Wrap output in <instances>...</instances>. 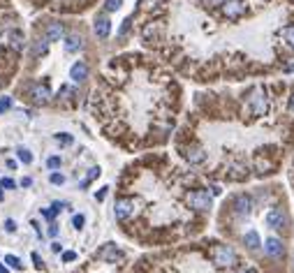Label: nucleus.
Listing matches in <instances>:
<instances>
[{
	"instance_id": "dca6fc26",
	"label": "nucleus",
	"mask_w": 294,
	"mask_h": 273,
	"mask_svg": "<svg viewBox=\"0 0 294 273\" xmlns=\"http://www.w3.org/2000/svg\"><path fill=\"white\" fill-rule=\"evenodd\" d=\"M185 158H188L190 164H202L204 160H206V153H204L202 148H190V151L185 153Z\"/></svg>"
},
{
	"instance_id": "a878e982",
	"label": "nucleus",
	"mask_w": 294,
	"mask_h": 273,
	"mask_svg": "<svg viewBox=\"0 0 294 273\" xmlns=\"http://www.w3.org/2000/svg\"><path fill=\"white\" fill-rule=\"evenodd\" d=\"M120 3H123V0H107V12H116V10H120Z\"/></svg>"
},
{
	"instance_id": "2eb2a0df",
	"label": "nucleus",
	"mask_w": 294,
	"mask_h": 273,
	"mask_svg": "<svg viewBox=\"0 0 294 273\" xmlns=\"http://www.w3.org/2000/svg\"><path fill=\"white\" fill-rule=\"evenodd\" d=\"M81 47H83V39L79 37V35H70V37L65 39V51H67V54H76Z\"/></svg>"
},
{
	"instance_id": "c85d7f7f",
	"label": "nucleus",
	"mask_w": 294,
	"mask_h": 273,
	"mask_svg": "<svg viewBox=\"0 0 294 273\" xmlns=\"http://www.w3.org/2000/svg\"><path fill=\"white\" fill-rule=\"evenodd\" d=\"M5 232L7 234H14L17 232V222L14 220H5Z\"/></svg>"
},
{
	"instance_id": "4be33fe9",
	"label": "nucleus",
	"mask_w": 294,
	"mask_h": 273,
	"mask_svg": "<svg viewBox=\"0 0 294 273\" xmlns=\"http://www.w3.org/2000/svg\"><path fill=\"white\" fill-rule=\"evenodd\" d=\"M49 180H51V183H54V186H63V183H65V176H63V174H58V171H54V174L49 176Z\"/></svg>"
},
{
	"instance_id": "423d86ee",
	"label": "nucleus",
	"mask_w": 294,
	"mask_h": 273,
	"mask_svg": "<svg viewBox=\"0 0 294 273\" xmlns=\"http://www.w3.org/2000/svg\"><path fill=\"white\" fill-rule=\"evenodd\" d=\"M28 93H30L33 102H37V104H47L51 100V90H49V86H44V83H33V86L28 88Z\"/></svg>"
},
{
	"instance_id": "79ce46f5",
	"label": "nucleus",
	"mask_w": 294,
	"mask_h": 273,
	"mask_svg": "<svg viewBox=\"0 0 294 273\" xmlns=\"http://www.w3.org/2000/svg\"><path fill=\"white\" fill-rule=\"evenodd\" d=\"M239 273H255V271H239Z\"/></svg>"
},
{
	"instance_id": "6e6552de",
	"label": "nucleus",
	"mask_w": 294,
	"mask_h": 273,
	"mask_svg": "<svg viewBox=\"0 0 294 273\" xmlns=\"http://www.w3.org/2000/svg\"><path fill=\"white\" fill-rule=\"evenodd\" d=\"M285 222H287V215L283 208H271L267 213V224L271 230H285Z\"/></svg>"
},
{
	"instance_id": "c9c22d12",
	"label": "nucleus",
	"mask_w": 294,
	"mask_h": 273,
	"mask_svg": "<svg viewBox=\"0 0 294 273\" xmlns=\"http://www.w3.org/2000/svg\"><path fill=\"white\" fill-rule=\"evenodd\" d=\"M204 5L206 7H213V5H220V3H223V0H202Z\"/></svg>"
},
{
	"instance_id": "9b49d317",
	"label": "nucleus",
	"mask_w": 294,
	"mask_h": 273,
	"mask_svg": "<svg viewBox=\"0 0 294 273\" xmlns=\"http://www.w3.org/2000/svg\"><path fill=\"white\" fill-rule=\"evenodd\" d=\"M93 28H95V35H98L100 39H107V37H109V33H111V21L107 17H98Z\"/></svg>"
},
{
	"instance_id": "a211bd4d",
	"label": "nucleus",
	"mask_w": 294,
	"mask_h": 273,
	"mask_svg": "<svg viewBox=\"0 0 294 273\" xmlns=\"http://www.w3.org/2000/svg\"><path fill=\"white\" fill-rule=\"evenodd\" d=\"M5 264H10L12 268H17V271H21L23 268V264H21V259H19L17 255H5V259H3Z\"/></svg>"
},
{
	"instance_id": "2f4dec72",
	"label": "nucleus",
	"mask_w": 294,
	"mask_h": 273,
	"mask_svg": "<svg viewBox=\"0 0 294 273\" xmlns=\"http://www.w3.org/2000/svg\"><path fill=\"white\" fill-rule=\"evenodd\" d=\"M39 213H42L47 220H51V218H54V213H56V211H49V208H39Z\"/></svg>"
},
{
	"instance_id": "f3484780",
	"label": "nucleus",
	"mask_w": 294,
	"mask_h": 273,
	"mask_svg": "<svg viewBox=\"0 0 294 273\" xmlns=\"http://www.w3.org/2000/svg\"><path fill=\"white\" fill-rule=\"evenodd\" d=\"M17 155H19V160H21L23 164H33V153H30L28 148L19 146V148H17Z\"/></svg>"
},
{
	"instance_id": "6ab92c4d",
	"label": "nucleus",
	"mask_w": 294,
	"mask_h": 273,
	"mask_svg": "<svg viewBox=\"0 0 294 273\" xmlns=\"http://www.w3.org/2000/svg\"><path fill=\"white\" fill-rule=\"evenodd\" d=\"M283 37L289 47H294V26H285L283 28Z\"/></svg>"
},
{
	"instance_id": "f257e3e1",
	"label": "nucleus",
	"mask_w": 294,
	"mask_h": 273,
	"mask_svg": "<svg viewBox=\"0 0 294 273\" xmlns=\"http://www.w3.org/2000/svg\"><path fill=\"white\" fill-rule=\"evenodd\" d=\"M211 257H213V264L220 268H232L236 264V259H239L234 248H229V246H216L211 252Z\"/></svg>"
},
{
	"instance_id": "7c9ffc66",
	"label": "nucleus",
	"mask_w": 294,
	"mask_h": 273,
	"mask_svg": "<svg viewBox=\"0 0 294 273\" xmlns=\"http://www.w3.org/2000/svg\"><path fill=\"white\" fill-rule=\"evenodd\" d=\"M128 30H130V19H125V21H123V26H120L118 35H120V37H123V35H125V33H128Z\"/></svg>"
},
{
	"instance_id": "a19ab883",
	"label": "nucleus",
	"mask_w": 294,
	"mask_h": 273,
	"mask_svg": "<svg viewBox=\"0 0 294 273\" xmlns=\"http://www.w3.org/2000/svg\"><path fill=\"white\" fill-rule=\"evenodd\" d=\"M3 199H5V192H3V190H0V202H3Z\"/></svg>"
},
{
	"instance_id": "ea45409f",
	"label": "nucleus",
	"mask_w": 294,
	"mask_h": 273,
	"mask_svg": "<svg viewBox=\"0 0 294 273\" xmlns=\"http://www.w3.org/2000/svg\"><path fill=\"white\" fill-rule=\"evenodd\" d=\"M289 107H292V111H294V93H292V100H289Z\"/></svg>"
},
{
	"instance_id": "412c9836",
	"label": "nucleus",
	"mask_w": 294,
	"mask_h": 273,
	"mask_svg": "<svg viewBox=\"0 0 294 273\" xmlns=\"http://www.w3.org/2000/svg\"><path fill=\"white\" fill-rule=\"evenodd\" d=\"M56 142L63 144V146H70V144H72V134H67V132H63V134H56Z\"/></svg>"
},
{
	"instance_id": "f704fd0d",
	"label": "nucleus",
	"mask_w": 294,
	"mask_h": 273,
	"mask_svg": "<svg viewBox=\"0 0 294 273\" xmlns=\"http://www.w3.org/2000/svg\"><path fill=\"white\" fill-rule=\"evenodd\" d=\"M107 190H109V188H102V190H100L98 195H95V199H98V202H102L104 197H107Z\"/></svg>"
},
{
	"instance_id": "58836bf2",
	"label": "nucleus",
	"mask_w": 294,
	"mask_h": 273,
	"mask_svg": "<svg viewBox=\"0 0 294 273\" xmlns=\"http://www.w3.org/2000/svg\"><path fill=\"white\" fill-rule=\"evenodd\" d=\"M0 273H10V271H7V266H5V262H0Z\"/></svg>"
},
{
	"instance_id": "473e14b6",
	"label": "nucleus",
	"mask_w": 294,
	"mask_h": 273,
	"mask_svg": "<svg viewBox=\"0 0 294 273\" xmlns=\"http://www.w3.org/2000/svg\"><path fill=\"white\" fill-rule=\"evenodd\" d=\"M63 208H67V202H54V211L58 213V211H63Z\"/></svg>"
},
{
	"instance_id": "0eeeda50",
	"label": "nucleus",
	"mask_w": 294,
	"mask_h": 273,
	"mask_svg": "<svg viewBox=\"0 0 294 273\" xmlns=\"http://www.w3.org/2000/svg\"><path fill=\"white\" fill-rule=\"evenodd\" d=\"M264 252H267L271 259H280V257L285 255V246H283V241L276 239V236H271V239L264 241Z\"/></svg>"
},
{
	"instance_id": "f8f14e48",
	"label": "nucleus",
	"mask_w": 294,
	"mask_h": 273,
	"mask_svg": "<svg viewBox=\"0 0 294 273\" xmlns=\"http://www.w3.org/2000/svg\"><path fill=\"white\" fill-rule=\"evenodd\" d=\"M100 259H104V262H116V259H123V252L116 250V246L107 243V248L100 252Z\"/></svg>"
},
{
	"instance_id": "bb28decb",
	"label": "nucleus",
	"mask_w": 294,
	"mask_h": 273,
	"mask_svg": "<svg viewBox=\"0 0 294 273\" xmlns=\"http://www.w3.org/2000/svg\"><path fill=\"white\" fill-rule=\"evenodd\" d=\"M95 176H100V167H93L91 171H88V176H86V180H83L81 186H88V183H91L93 178H95Z\"/></svg>"
},
{
	"instance_id": "c756f323",
	"label": "nucleus",
	"mask_w": 294,
	"mask_h": 273,
	"mask_svg": "<svg viewBox=\"0 0 294 273\" xmlns=\"http://www.w3.org/2000/svg\"><path fill=\"white\" fill-rule=\"evenodd\" d=\"M74 259H76V252H72V250L63 252V262H74Z\"/></svg>"
},
{
	"instance_id": "39448f33",
	"label": "nucleus",
	"mask_w": 294,
	"mask_h": 273,
	"mask_svg": "<svg viewBox=\"0 0 294 273\" xmlns=\"http://www.w3.org/2000/svg\"><path fill=\"white\" fill-rule=\"evenodd\" d=\"M135 199H116V208H114V213L118 220H128L130 215H135Z\"/></svg>"
},
{
	"instance_id": "9d476101",
	"label": "nucleus",
	"mask_w": 294,
	"mask_h": 273,
	"mask_svg": "<svg viewBox=\"0 0 294 273\" xmlns=\"http://www.w3.org/2000/svg\"><path fill=\"white\" fill-rule=\"evenodd\" d=\"M70 79L74 83H83L88 79V65L86 63H81V60H79V63H74V65L70 67Z\"/></svg>"
},
{
	"instance_id": "4c0bfd02",
	"label": "nucleus",
	"mask_w": 294,
	"mask_h": 273,
	"mask_svg": "<svg viewBox=\"0 0 294 273\" xmlns=\"http://www.w3.org/2000/svg\"><path fill=\"white\" fill-rule=\"evenodd\" d=\"M51 250H54V252H60V250H63V246H60V243H56V241H54V243H51Z\"/></svg>"
},
{
	"instance_id": "aec40b11",
	"label": "nucleus",
	"mask_w": 294,
	"mask_h": 273,
	"mask_svg": "<svg viewBox=\"0 0 294 273\" xmlns=\"http://www.w3.org/2000/svg\"><path fill=\"white\" fill-rule=\"evenodd\" d=\"M60 164H63V160H60L58 155H51V158L47 160V167H49V169H60Z\"/></svg>"
},
{
	"instance_id": "20e7f679",
	"label": "nucleus",
	"mask_w": 294,
	"mask_h": 273,
	"mask_svg": "<svg viewBox=\"0 0 294 273\" xmlns=\"http://www.w3.org/2000/svg\"><path fill=\"white\" fill-rule=\"evenodd\" d=\"M243 12H245L243 0H225L223 3V14L227 19H239V17H243Z\"/></svg>"
},
{
	"instance_id": "cd10ccee",
	"label": "nucleus",
	"mask_w": 294,
	"mask_h": 273,
	"mask_svg": "<svg viewBox=\"0 0 294 273\" xmlns=\"http://www.w3.org/2000/svg\"><path fill=\"white\" fill-rule=\"evenodd\" d=\"M0 186H3V190H14V188H17V183H14L12 178H3V180H0Z\"/></svg>"
},
{
	"instance_id": "e433bc0d",
	"label": "nucleus",
	"mask_w": 294,
	"mask_h": 273,
	"mask_svg": "<svg viewBox=\"0 0 294 273\" xmlns=\"http://www.w3.org/2000/svg\"><path fill=\"white\" fill-rule=\"evenodd\" d=\"M33 262H35V266H37V268H42V259H39L37 252H33Z\"/></svg>"
},
{
	"instance_id": "7ed1b4c3",
	"label": "nucleus",
	"mask_w": 294,
	"mask_h": 273,
	"mask_svg": "<svg viewBox=\"0 0 294 273\" xmlns=\"http://www.w3.org/2000/svg\"><path fill=\"white\" fill-rule=\"evenodd\" d=\"M248 104H250V111L255 116H264L267 114V95H264V90L262 88H255L250 93V100H248Z\"/></svg>"
},
{
	"instance_id": "393cba45",
	"label": "nucleus",
	"mask_w": 294,
	"mask_h": 273,
	"mask_svg": "<svg viewBox=\"0 0 294 273\" xmlns=\"http://www.w3.org/2000/svg\"><path fill=\"white\" fill-rule=\"evenodd\" d=\"M12 107V98H7V95H3V98H0V114H3V111H7Z\"/></svg>"
},
{
	"instance_id": "1a4fd4ad",
	"label": "nucleus",
	"mask_w": 294,
	"mask_h": 273,
	"mask_svg": "<svg viewBox=\"0 0 294 273\" xmlns=\"http://www.w3.org/2000/svg\"><path fill=\"white\" fill-rule=\"evenodd\" d=\"M234 213L239 215V218H245V215H250V211H253V199L248 195H239V197H234Z\"/></svg>"
},
{
	"instance_id": "4468645a",
	"label": "nucleus",
	"mask_w": 294,
	"mask_h": 273,
	"mask_svg": "<svg viewBox=\"0 0 294 273\" xmlns=\"http://www.w3.org/2000/svg\"><path fill=\"white\" fill-rule=\"evenodd\" d=\"M243 243H245V246H248V250H260V246H262L260 234H257L255 230L245 232V234H243Z\"/></svg>"
},
{
	"instance_id": "72a5a7b5",
	"label": "nucleus",
	"mask_w": 294,
	"mask_h": 273,
	"mask_svg": "<svg viewBox=\"0 0 294 273\" xmlns=\"http://www.w3.org/2000/svg\"><path fill=\"white\" fill-rule=\"evenodd\" d=\"M47 234H49L51 239H54V236H58V227H56V224H49V230H47Z\"/></svg>"
},
{
	"instance_id": "5701e85b",
	"label": "nucleus",
	"mask_w": 294,
	"mask_h": 273,
	"mask_svg": "<svg viewBox=\"0 0 294 273\" xmlns=\"http://www.w3.org/2000/svg\"><path fill=\"white\" fill-rule=\"evenodd\" d=\"M47 42H49V39H39V42L35 44V56L47 54Z\"/></svg>"
},
{
	"instance_id": "b1692460",
	"label": "nucleus",
	"mask_w": 294,
	"mask_h": 273,
	"mask_svg": "<svg viewBox=\"0 0 294 273\" xmlns=\"http://www.w3.org/2000/svg\"><path fill=\"white\" fill-rule=\"evenodd\" d=\"M83 222H86V218H83L81 213L72 218V227H74V230H81V227H83Z\"/></svg>"
},
{
	"instance_id": "ddd939ff",
	"label": "nucleus",
	"mask_w": 294,
	"mask_h": 273,
	"mask_svg": "<svg viewBox=\"0 0 294 273\" xmlns=\"http://www.w3.org/2000/svg\"><path fill=\"white\" fill-rule=\"evenodd\" d=\"M63 35H65L63 23H49V28H47V39H49V42H58Z\"/></svg>"
},
{
	"instance_id": "f03ea898",
	"label": "nucleus",
	"mask_w": 294,
	"mask_h": 273,
	"mask_svg": "<svg viewBox=\"0 0 294 273\" xmlns=\"http://www.w3.org/2000/svg\"><path fill=\"white\" fill-rule=\"evenodd\" d=\"M185 204H188L190 208H195V211H208L211 204H213V199L206 190H192V192H188V197H185Z\"/></svg>"
}]
</instances>
